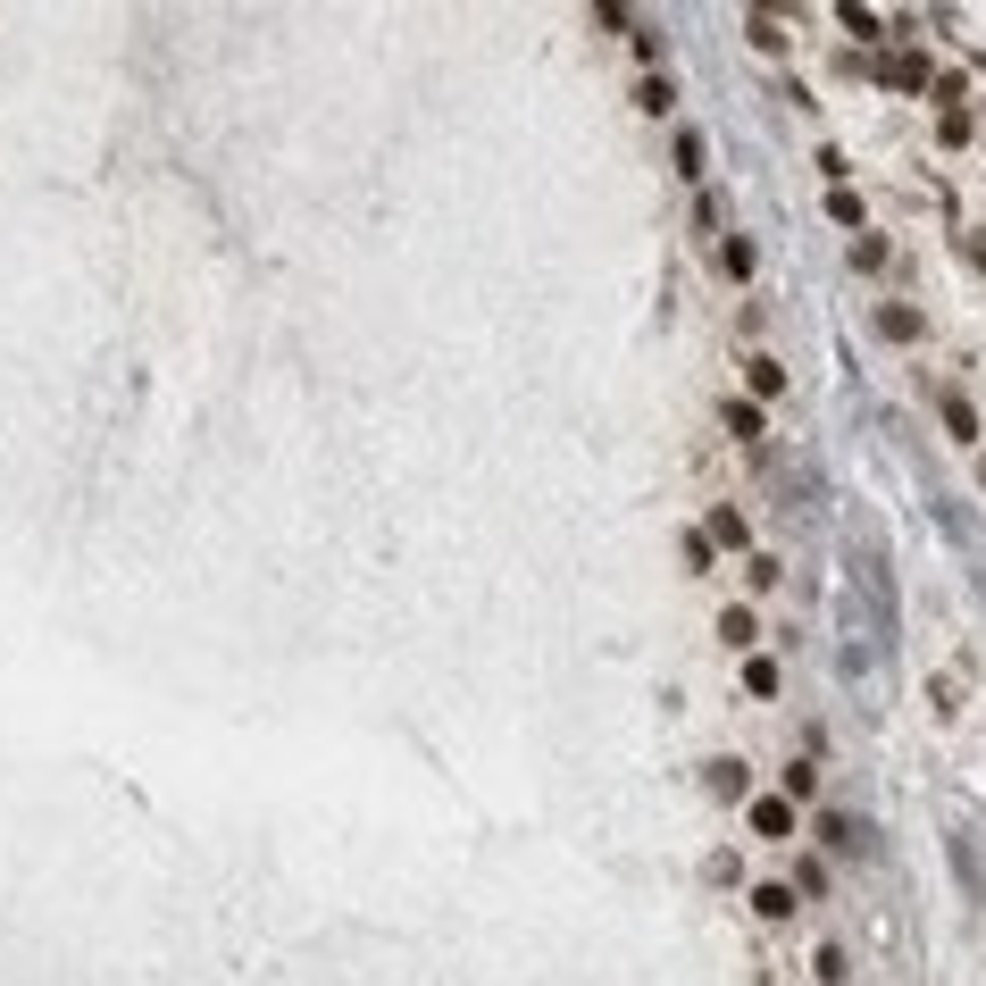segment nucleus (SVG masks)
I'll return each mask as SVG.
<instances>
[{
	"label": "nucleus",
	"mask_w": 986,
	"mask_h": 986,
	"mask_svg": "<svg viewBox=\"0 0 986 986\" xmlns=\"http://www.w3.org/2000/svg\"><path fill=\"white\" fill-rule=\"evenodd\" d=\"M753 828H761V836H786L794 811H786V803H753Z\"/></svg>",
	"instance_id": "f257e3e1"
},
{
	"label": "nucleus",
	"mask_w": 986,
	"mask_h": 986,
	"mask_svg": "<svg viewBox=\"0 0 986 986\" xmlns=\"http://www.w3.org/2000/svg\"><path fill=\"white\" fill-rule=\"evenodd\" d=\"M970 260H978V268H986V226H978V234H970Z\"/></svg>",
	"instance_id": "f03ea898"
}]
</instances>
